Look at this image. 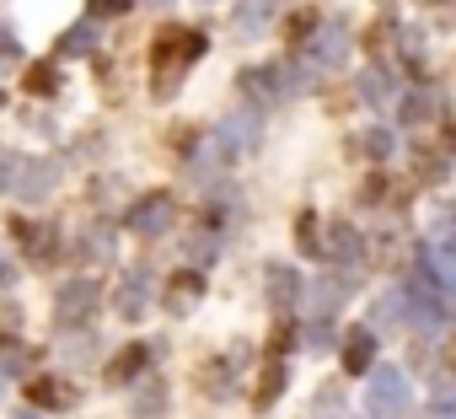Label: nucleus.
I'll return each mask as SVG.
<instances>
[{
  "mask_svg": "<svg viewBox=\"0 0 456 419\" xmlns=\"http://www.w3.org/2000/svg\"><path fill=\"white\" fill-rule=\"evenodd\" d=\"M199 54H204V33H193V28H167V33L156 38V49H151V92L167 97Z\"/></svg>",
  "mask_w": 456,
  "mask_h": 419,
  "instance_id": "f257e3e1",
  "label": "nucleus"
},
{
  "mask_svg": "<svg viewBox=\"0 0 456 419\" xmlns=\"http://www.w3.org/2000/svg\"><path fill=\"white\" fill-rule=\"evenodd\" d=\"M97 307H102V285H97V280H65L60 296H54V317H60V328H81V323H92Z\"/></svg>",
  "mask_w": 456,
  "mask_h": 419,
  "instance_id": "f03ea898",
  "label": "nucleus"
},
{
  "mask_svg": "<svg viewBox=\"0 0 456 419\" xmlns=\"http://www.w3.org/2000/svg\"><path fill=\"white\" fill-rule=\"evenodd\" d=\"M172 221H177V199L161 193V188L145 193V199H134V204H129V216H124V226L140 232V237H156V232H167Z\"/></svg>",
  "mask_w": 456,
  "mask_h": 419,
  "instance_id": "7ed1b4c3",
  "label": "nucleus"
},
{
  "mask_svg": "<svg viewBox=\"0 0 456 419\" xmlns=\"http://www.w3.org/2000/svg\"><path fill=\"white\" fill-rule=\"evenodd\" d=\"M370 408H376L381 419H397V414L408 408V382H403V371H381V376H376V387H370Z\"/></svg>",
  "mask_w": 456,
  "mask_h": 419,
  "instance_id": "20e7f679",
  "label": "nucleus"
},
{
  "mask_svg": "<svg viewBox=\"0 0 456 419\" xmlns=\"http://www.w3.org/2000/svg\"><path fill=\"white\" fill-rule=\"evenodd\" d=\"M145 307H151V269L134 264V269L124 275V285H118V312H124V317H145Z\"/></svg>",
  "mask_w": 456,
  "mask_h": 419,
  "instance_id": "39448f33",
  "label": "nucleus"
},
{
  "mask_svg": "<svg viewBox=\"0 0 456 419\" xmlns=\"http://www.w3.org/2000/svg\"><path fill=\"white\" fill-rule=\"evenodd\" d=\"M264 291H269V307H274V312H290V307L301 301V275H296V269H285V264H269Z\"/></svg>",
  "mask_w": 456,
  "mask_h": 419,
  "instance_id": "423d86ee",
  "label": "nucleus"
},
{
  "mask_svg": "<svg viewBox=\"0 0 456 419\" xmlns=\"http://www.w3.org/2000/svg\"><path fill=\"white\" fill-rule=\"evenodd\" d=\"M54 177H60L54 161H22V172H17V193H22L28 204H38V199L54 188Z\"/></svg>",
  "mask_w": 456,
  "mask_h": 419,
  "instance_id": "0eeeda50",
  "label": "nucleus"
},
{
  "mask_svg": "<svg viewBox=\"0 0 456 419\" xmlns=\"http://www.w3.org/2000/svg\"><path fill=\"white\" fill-rule=\"evenodd\" d=\"M215 140L232 151V156H242V151L258 140V113H232V119L220 124V135H215Z\"/></svg>",
  "mask_w": 456,
  "mask_h": 419,
  "instance_id": "6e6552de",
  "label": "nucleus"
},
{
  "mask_svg": "<svg viewBox=\"0 0 456 419\" xmlns=\"http://www.w3.org/2000/svg\"><path fill=\"white\" fill-rule=\"evenodd\" d=\"M290 81H296V70H285V65H264V70H248V76H242V92H269V97H280Z\"/></svg>",
  "mask_w": 456,
  "mask_h": 419,
  "instance_id": "1a4fd4ad",
  "label": "nucleus"
},
{
  "mask_svg": "<svg viewBox=\"0 0 456 419\" xmlns=\"http://www.w3.org/2000/svg\"><path fill=\"white\" fill-rule=\"evenodd\" d=\"M306 60H312V65H322V70H328V65H338V60H344V28H322V33L312 38Z\"/></svg>",
  "mask_w": 456,
  "mask_h": 419,
  "instance_id": "9d476101",
  "label": "nucleus"
},
{
  "mask_svg": "<svg viewBox=\"0 0 456 419\" xmlns=\"http://www.w3.org/2000/svg\"><path fill=\"white\" fill-rule=\"evenodd\" d=\"M344 296H349V280H322V285H312V312H317V323H328V312H333Z\"/></svg>",
  "mask_w": 456,
  "mask_h": 419,
  "instance_id": "9b49d317",
  "label": "nucleus"
},
{
  "mask_svg": "<svg viewBox=\"0 0 456 419\" xmlns=\"http://www.w3.org/2000/svg\"><path fill=\"white\" fill-rule=\"evenodd\" d=\"M274 6H280V0H242L237 28H242V33H264V28L274 22Z\"/></svg>",
  "mask_w": 456,
  "mask_h": 419,
  "instance_id": "f8f14e48",
  "label": "nucleus"
},
{
  "mask_svg": "<svg viewBox=\"0 0 456 419\" xmlns=\"http://www.w3.org/2000/svg\"><path fill=\"white\" fill-rule=\"evenodd\" d=\"M360 97H365V103H387V97H392V70L370 65V70L360 76Z\"/></svg>",
  "mask_w": 456,
  "mask_h": 419,
  "instance_id": "ddd939ff",
  "label": "nucleus"
},
{
  "mask_svg": "<svg viewBox=\"0 0 456 419\" xmlns=\"http://www.w3.org/2000/svg\"><path fill=\"white\" fill-rule=\"evenodd\" d=\"M365 366H370V333L354 328V333L344 339V371H365Z\"/></svg>",
  "mask_w": 456,
  "mask_h": 419,
  "instance_id": "4468645a",
  "label": "nucleus"
},
{
  "mask_svg": "<svg viewBox=\"0 0 456 419\" xmlns=\"http://www.w3.org/2000/svg\"><path fill=\"white\" fill-rule=\"evenodd\" d=\"M17 237H22V248L33 259H49L54 253V226H17Z\"/></svg>",
  "mask_w": 456,
  "mask_h": 419,
  "instance_id": "2eb2a0df",
  "label": "nucleus"
},
{
  "mask_svg": "<svg viewBox=\"0 0 456 419\" xmlns=\"http://www.w3.org/2000/svg\"><path fill=\"white\" fill-rule=\"evenodd\" d=\"M108 253H113V232H108V226H92V232L81 237V259H86V264H102Z\"/></svg>",
  "mask_w": 456,
  "mask_h": 419,
  "instance_id": "dca6fc26",
  "label": "nucleus"
},
{
  "mask_svg": "<svg viewBox=\"0 0 456 419\" xmlns=\"http://www.w3.org/2000/svg\"><path fill=\"white\" fill-rule=\"evenodd\" d=\"M145 355H151L145 344H129V349H124V355H118V360L108 366V382H129V376H134V371L145 366Z\"/></svg>",
  "mask_w": 456,
  "mask_h": 419,
  "instance_id": "f3484780",
  "label": "nucleus"
},
{
  "mask_svg": "<svg viewBox=\"0 0 456 419\" xmlns=\"http://www.w3.org/2000/svg\"><path fill=\"white\" fill-rule=\"evenodd\" d=\"M33 403H38V408H65V403H70V387L54 382V376H44V382H33Z\"/></svg>",
  "mask_w": 456,
  "mask_h": 419,
  "instance_id": "a211bd4d",
  "label": "nucleus"
},
{
  "mask_svg": "<svg viewBox=\"0 0 456 419\" xmlns=\"http://www.w3.org/2000/svg\"><path fill=\"white\" fill-rule=\"evenodd\" d=\"M0 371H33V349L17 339H0Z\"/></svg>",
  "mask_w": 456,
  "mask_h": 419,
  "instance_id": "6ab92c4d",
  "label": "nucleus"
},
{
  "mask_svg": "<svg viewBox=\"0 0 456 419\" xmlns=\"http://www.w3.org/2000/svg\"><path fill=\"white\" fill-rule=\"evenodd\" d=\"M328 253H333L338 264H354V259H360V237H354L349 226H333V242H328Z\"/></svg>",
  "mask_w": 456,
  "mask_h": 419,
  "instance_id": "aec40b11",
  "label": "nucleus"
},
{
  "mask_svg": "<svg viewBox=\"0 0 456 419\" xmlns=\"http://www.w3.org/2000/svg\"><path fill=\"white\" fill-rule=\"evenodd\" d=\"M280 387H285V366H280V360H269V371H264V382H258V398H253V403H258V408H269V403L280 398Z\"/></svg>",
  "mask_w": 456,
  "mask_h": 419,
  "instance_id": "412c9836",
  "label": "nucleus"
},
{
  "mask_svg": "<svg viewBox=\"0 0 456 419\" xmlns=\"http://www.w3.org/2000/svg\"><path fill=\"white\" fill-rule=\"evenodd\" d=\"M193 296H199V275H183L172 291H167V301H172V312H188L193 307Z\"/></svg>",
  "mask_w": 456,
  "mask_h": 419,
  "instance_id": "4be33fe9",
  "label": "nucleus"
},
{
  "mask_svg": "<svg viewBox=\"0 0 456 419\" xmlns=\"http://www.w3.org/2000/svg\"><path fill=\"white\" fill-rule=\"evenodd\" d=\"M92 44H97V33H92L86 22H76V28H70V33L60 38V54H76V49H92Z\"/></svg>",
  "mask_w": 456,
  "mask_h": 419,
  "instance_id": "5701e85b",
  "label": "nucleus"
},
{
  "mask_svg": "<svg viewBox=\"0 0 456 419\" xmlns=\"http://www.w3.org/2000/svg\"><path fill=\"white\" fill-rule=\"evenodd\" d=\"M296 242H301L306 253H322V237H317V221H312V216L296 221Z\"/></svg>",
  "mask_w": 456,
  "mask_h": 419,
  "instance_id": "b1692460",
  "label": "nucleus"
},
{
  "mask_svg": "<svg viewBox=\"0 0 456 419\" xmlns=\"http://www.w3.org/2000/svg\"><path fill=\"white\" fill-rule=\"evenodd\" d=\"M22 60V44H17V33H6V28H0V70H12Z\"/></svg>",
  "mask_w": 456,
  "mask_h": 419,
  "instance_id": "393cba45",
  "label": "nucleus"
},
{
  "mask_svg": "<svg viewBox=\"0 0 456 419\" xmlns=\"http://www.w3.org/2000/svg\"><path fill=\"white\" fill-rule=\"evenodd\" d=\"M225 382H232V366H204V371H199V387H215V392H225Z\"/></svg>",
  "mask_w": 456,
  "mask_h": 419,
  "instance_id": "a878e982",
  "label": "nucleus"
},
{
  "mask_svg": "<svg viewBox=\"0 0 456 419\" xmlns=\"http://www.w3.org/2000/svg\"><path fill=\"white\" fill-rule=\"evenodd\" d=\"M365 140V156H392V135L387 129H370V135H360Z\"/></svg>",
  "mask_w": 456,
  "mask_h": 419,
  "instance_id": "bb28decb",
  "label": "nucleus"
},
{
  "mask_svg": "<svg viewBox=\"0 0 456 419\" xmlns=\"http://www.w3.org/2000/svg\"><path fill=\"white\" fill-rule=\"evenodd\" d=\"M86 12L92 17H118V12H129V0H86Z\"/></svg>",
  "mask_w": 456,
  "mask_h": 419,
  "instance_id": "cd10ccee",
  "label": "nucleus"
},
{
  "mask_svg": "<svg viewBox=\"0 0 456 419\" xmlns=\"http://www.w3.org/2000/svg\"><path fill=\"white\" fill-rule=\"evenodd\" d=\"M17 172H22V161H17L12 151H0V188H12V183H17Z\"/></svg>",
  "mask_w": 456,
  "mask_h": 419,
  "instance_id": "c85d7f7f",
  "label": "nucleus"
},
{
  "mask_svg": "<svg viewBox=\"0 0 456 419\" xmlns=\"http://www.w3.org/2000/svg\"><path fill=\"white\" fill-rule=\"evenodd\" d=\"M28 86H33V92H54V86H60V76H54V70H33V76H28Z\"/></svg>",
  "mask_w": 456,
  "mask_h": 419,
  "instance_id": "c756f323",
  "label": "nucleus"
},
{
  "mask_svg": "<svg viewBox=\"0 0 456 419\" xmlns=\"http://www.w3.org/2000/svg\"><path fill=\"white\" fill-rule=\"evenodd\" d=\"M306 339H312V344H317V349H322V344H328V339H333V328H328V323H312V333H306Z\"/></svg>",
  "mask_w": 456,
  "mask_h": 419,
  "instance_id": "7c9ffc66",
  "label": "nucleus"
},
{
  "mask_svg": "<svg viewBox=\"0 0 456 419\" xmlns=\"http://www.w3.org/2000/svg\"><path fill=\"white\" fill-rule=\"evenodd\" d=\"M429 108H435V103H424V97H413V103H408V108H403V113H408V119H424V113H429Z\"/></svg>",
  "mask_w": 456,
  "mask_h": 419,
  "instance_id": "2f4dec72",
  "label": "nucleus"
},
{
  "mask_svg": "<svg viewBox=\"0 0 456 419\" xmlns=\"http://www.w3.org/2000/svg\"><path fill=\"white\" fill-rule=\"evenodd\" d=\"M6 280H12V269H6V264H0V285H6Z\"/></svg>",
  "mask_w": 456,
  "mask_h": 419,
  "instance_id": "473e14b6",
  "label": "nucleus"
},
{
  "mask_svg": "<svg viewBox=\"0 0 456 419\" xmlns=\"http://www.w3.org/2000/svg\"><path fill=\"white\" fill-rule=\"evenodd\" d=\"M12 419H38V414H12Z\"/></svg>",
  "mask_w": 456,
  "mask_h": 419,
  "instance_id": "72a5a7b5",
  "label": "nucleus"
}]
</instances>
